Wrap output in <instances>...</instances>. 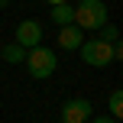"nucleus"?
Here are the masks:
<instances>
[{"label":"nucleus","mask_w":123,"mask_h":123,"mask_svg":"<svg viewBox=\"0 0 123 123\" xmlns=\"http://www.w3.org/2000/svg\"><path fill=\"white\" fill-rule=\"evenodd\" d=\"M26 68H29V74L36 81H45L55 74L58 68V55L49 49V45H32L29 52H26Z\"/></svg>","instance_id":"obj_1"},{"label":"nucleus","mask_w":123,"mask_h":123,"mask_svg":"<svg viewBox=\"0 0 123 123\" xmlns=\"http://www.w3.org/2000/svg\"><path fill=\"white\" fill-rule=\"evenodd\" d=\"M104 23H110V19H107V3L104 0H81V3L74 6V26H78L81 32L100 29Z\"/></svg>","instance_id":"obj_2"},{"label":"nucleus","mask_w":123,"mask_h":123,"mask_svg":"<svg viewBox=\"0 0 123 123\" xmlns=\"http://www.w3.org/2000/svg\"><path fill=\"white\" fill-rule=\"evenodd\" d=\"M78 52H81V62L91 68H107L113 62V45L100 42V39H84Z\"/></svg>","instance_id":"obj_3"},{"label":"nucleus","mask_w":123,"mask_h":123,"mask_svg":"<svg viewBox=\"0 0 123 123\" xmlns=\"http://www.w3.org/2000/svg\"><path fill=\"white\" fill-rule=\"evenodd\" d=\"M94 117V107L87 97H71L62 104V123H87Z\"/></svg>","instance_id":"obj_4"},{"label":"nucleus","mask_w":123,"mask_h":123,"mask_svg":"<svg viewBox=\"0 0 123 123\" xmlns=\"http://www.w3.org/2000/svg\"><path fill=\"white\" fill-rule=\"evenodd\" d=\"M13 42L23 45V49L42 45V23H36V19H23V23H16V36H13Z\"/></svg>","instance_id":"obj_5"},{"label":"nucleus","mask_w":123,"mask_h":123,"mask_svg":"<svg viewBox=\"0 0 123 123\" xmlns=\"http://www.w3.org/2000/svg\"><path fill=\"white\" fill-rule=\"evenodd\" d=\"M81 42H84V32H81L74 23H71V26H62V32H58V49H65V52H78Z\"/></svg>","instance_id":"obj_6"},{"label":"nucleus","mask_w":123,"mask_h":123,"mask_svg":"<svg viewBox=\"0 0 123 123\" xmlns=\"http://www.w3.org/2000/svg\"><path fill=\"white\" fill-rule=\"evenodd\" d=\"M26 52H29V49H23V45H16V42H10V45L0 42V58H3L6 65H19V62H26Z\"/></svg>","instance_id":"obj_7"},{"label":"nucleus","mask_w":123,"mask_h":123,"mask_svg":"<svg viewBox=\"0 0 123 123\" xmlns=\"http://www.w3.org/2000/svg\"><path fill=\"white\" fill-rule=\"evenodd\" d=\"M52 23H55V26H71V23H74V6H71V3L52 6Z\"/></svg>","instance_id":"obj_8"},{"label":"nucleus","mask_w":123,"mask_h":123,"mask_svg":"<svg viewBox=\"0 0 123 123\" xmlns=\"http://www.w3.org/2000/svg\"><path fill=\"white\" fill-rule=\"evenodd\" d=\"M107 107H110V117H113V120H120V113H123V91H120V87H117V91H110Z\"/></svg>","instance_id":"obj_9"},{"label":"nucleus","mask_w":123,"mask_h":123,"mask_svg":"<svg viewBox=\"0 0 123 123\" xmlns=\"http://www.w3.org/2000/svg\"><path fill=\"white\" fill-rule=\"evenodd\" d=\"M100 42L117 45V42H120V29H117L113 23H104V26H100Z\"/></svg>","instance_id":"obj_10"},{"label":"nucleus","mask_w":123,"mask_h":123,"mask_svg":"<svg viewBox=\"0 0 123 123\" xmlns=\"http://www.w3.org/2000/svg\"><path fill=\"white\" fill-rule=\"evenodd\" d=\"M87 123H120V120H113V117H91Z\"/></svg>","instance_id":"obj_11"},{"label":"nucleus","mask_w":123,"mask_h":123,"mask_svg":"<svg viewBox=\"0 0 123 123\" xmlns=\"http://www.w3.org/2000/svg\"><path fill=\"white\" fill-rule=\"evenodd\" d=\"M49 6H58V3H71V0H45Z\"/></svg>","instance_id":"obj_12"},{"label":"nucleus","mask_w":123,"mask_h":123,"mask_svg":"<svg viewBox=\"0 0 123 123\" xmlns=\"http://www.w3.org/2000/svg\"><path fill=\"white\" fill-rule=\"evenodd\" d=\"M58 123H62V120H58Z\"/></svg>","instance_id":"obj_13"}]
</instances>
